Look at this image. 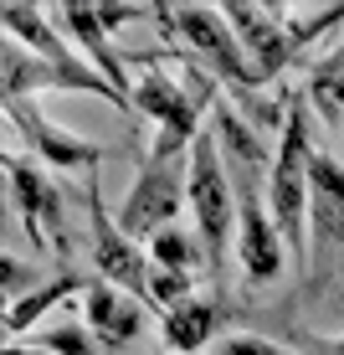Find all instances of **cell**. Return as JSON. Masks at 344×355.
<instances>
[{
  "instance_id": "obj_1",
  "label": "cell",
  "mask_w": 344,
  "mask_h": 355,
  "mask_svg": "<svg viewBox=\"0 0 344 355\" xmlns=\"http://www.w3.org/2000/svg\"><path fill=\"white\" fill-rule=\"evenodd\" d=\"M159 26L185 36L195 62H206V72H216V83H226L231 98L247 108L257 124H273L278 114H288V98H282V103H257L262 78H257L252 57L242 52V42H237V31H231V21H226L221 6H165L159 10Z\"/></svg>"
},
{
  "instance_id": "obj_2",
  "label": "cell",
  "mask_w": 344,
  "mask_h": 355,
  "mask_svg": "<svg viewBox=\"0 0 344 355\" xmlns=\"http://www.w3.org/2000/svg\"><path fill=\"white\" fill-rule=\"evenodd\" d=\"M309 165H314L309 108H303V93H288L282 144L273 155V175H267V206H273V222L298 273H309Z\"/></svg>"
},
{
  "instance_id": "obj_3",
  "label": "cell",
  "mask_w": 344,
  "mask_h": 355,
  "mask_svg": "<svg viewBox=\"0 0 344 355\" xmlns=\"http://www.w3.org/2000/svg\"><path fill=\"white\" fill-rule=\"evenodd\" d=\"M190 150L195 144L154 134L150 155L139 160V175H134L124 206H118V227H124L134 242L159 237V232L180 216V206H190Z\"/></svg>"
},
{
  "instance_id": "obj_4",
  "label": "cell",
  "mask_w": 344,
  "mask_h": 355,
  "mask_svg": "<svg viewBox=\"0 0 344 355\" xmlns=\"http://www.w3.org/2000/svg\"><path fill=\"white\" fill-rule=\"evenodd\" d=\"M190 211H195V227H201L195 237L206 248V273L221 278L226 273V252L237 242V191H231V175H226V160H221L211 124L190 150Z\"/></svg>"
},
{
  "instance_id": "obj_5",
  "label": "cell",
  "mask_w": 344,
  "mask_h": 355,
  "mask_svg": "<svg viewBox=\"0 0 344 355\" xmlns=\"http://www.w3.org/2000/svg\"><path fill=\"white\" fill-rule=\"evenodd\" d=\"M0 26H6V36H16L26 52H36V57H46L52 67H62L72 83H78V93H88V98H103L108 108H134L124 93L114 88V83L98 72L88 57L78 52V46L67 42V31H57L52 26V10H36V6H21V0H10V6H0Z\"/></svg>"
},
{
  "instance_id": "obj_6",
  "label": "cell",
  "mask_w": 344,
  "mask_h": 355,
  "mask_svg": "<svg viewBox=\"0 0 344 355\" xmlns=\"http://www.w3.org/2000/svg\"><path fill=\"white\" fill-rule=\"evenodd\" d=\"M82 201H88V258L98 268V278H108L114 288L134 293V299L150 309V273H154V263H150V252L118 227V216L108 211L103 186H98V170L88 175V196H82Z\"/></svg>"
},
{
  "instance_id": "obj_7",
  "label": "cell",
  "mask_w": 344,
  "mask_h": 355,
  "mask_svg": "<svg viewBox=\"0 0 344 355\" xmlns=\"http://www.w3.org/2000/svg\"><path fill=\"white\" fill-rule=\"evenodd\" d=\"M6 175H10V196H16V211L26 222L36 248H52L57 258L72 252V237H67V201L52 180L42 175V165L26 160V155H6Z\"/></svg>"
},
{
  "instance_id": "obj_8",
  "label": "cell",
  "mask_w": 344,
  "mask_h": 355,
  "mask_svg": "<svg viewBox=\"0 0 344 355\" xmlns=\"http://www.w3.org/2000/svg\"><path fill=\"white\" fill-rule=\"evenodd\" d=\"M6 114H10V129L31 144V155H42V165L88 170V175H93V170H103V160L114 155L108 144H93V139H82V134L52 124V119L36 108V98H6Z\"/></svg>"
},
{
  "instance_id": "obj_9",
  "label": "cell",
  "mask_w": 344,
  "mask_h": 355,
  "mask_svg": "<svg viewBox=\"0 0 344 355\" xmlns=\"http://www.w3.org/2000/svg\"><path fill=\"white\" fill-rule=\"evenodd\" d=\"M231 21V31H237L242 52L252 57L257 78H278L282 67L298 57V46H293V21L282 6H242V0H231V6H221Z\"/></svg>"
},
{
  "instance_id": "obj_10",
  "label": "cell",
  "mask_w": 344,
  "mask_h": 355,
  "mask_svg": "<svg viewBox=\"0 0 344 355\" xmlns=\"http://www.w3.org/2000/svg\"><path fill=\"white\" fill-rule=\"evenodd\" d=\"M82 320L108 350H124L129 340L144 335V304L134 293L114 288L108 278H88V293H82Z\"/></svg>"
},
{
  "instance_id": "obj_11",
  "label": "cell",
  "mask_w": 344,
  "mask_h": 355,
  "mask_svg": "<svg viewBox=\"0 0 344 355\" xmlns=\"http://www.w3.org/2000/svg\"><path fill=\"white\" fill-rule=\"evenodd\" d=\"M52 16L67 26V42L78 46L88 62L103 72L108 83H114L118 93L134 103V83H129V72H124V57L114 52V42H108V26L98 21V6H78V0H62V6H52Z\"/></svg>"
},
{
  "instance_id": "obj_12",
  "label": "cell",
  "mask_w": 344,
  "mask_h": 355,
  "mask_svg": "<svg viewBox=\"0 0 344 355\" xmlns=\"http://www.w3.org/2000/svg\"><path fill=\"white\" fill-rule=\"evenodd\" d=\"M309 242H344V165L324 150H314L309 165Z\"/></svg>"
},
{
  "instance_id": "obj_13",
  "label": "cell",
  "mask_w": 344,
  "mask_h": 355,
  "mask_svg": "<svg viewBox=\"0 0 344 355\" xmlns=\"http://www.w3.org/2000/svg\"><path fill=\"white\" fill-rule=\"evenodd\" d=\"M221 324H226V299L221 293H190L185 304H175L165 314V345L175 355H195L221 335Z\"/></svg>"
},
{
  "instance_id": "obj_14",
  "label": "cell",
  "mask_w": 344,
  "mask_h": 355,
  "mask_svg": "<svg viewBox=\"0 0 344 355\" xmlns=\"http://www.w3.org/2000/svg\"><path fill=\"white\" fill-rule=\"evenodd\" d=\"M72 293H88V288H82V278H78V273H57L52 284L31 288L26 299H16V304L6 309V335H10V340H21V335H26V329H31L36 320H46V314H52L57 304H67Z\"/></svg>"
},
{
  "instance_id": "obj_15",
  "label": "cell",
  "mask_w": 344,
  "mask_h": 355,
  "mask_svg": "<svg viewBox=\"0 0 344 355\" xmlns=\"http://www.w3.org/2000/svg\"><path fill=\"white\" fill-rule=\"evenodd\" d=\"M309 103L329 119V124L344 129V46L309 72Z\"/></svg>"
},
{
  "instance_id": "obj_16",
  "label": "cell",
  "mask_w": 344,
  "mask_h": 355,
  "mask_svg": "<svg viewBox=\"0 0 344 355\" xmlns=\"http://www.w3.org/2000/svg\"><path fill=\"white\" fill-rule=\"evenodd\" d=\"M31 345L46 350V355H118V350H108L103 340L88 329V320H62L52 329H36Z\"/></svg>"
},
{
  "instance_id": "obj_17",
  "label": "cell",
  "mask_w": 344,
  "mask_h": 355,
  "mask_svg": "<svg viewBox=\"0 0 344 355\" xmlns=\"http://www.w3.org/2000/svg\"><path fill=\"white\" fill-rule=\"evenodd\" d=\"M150 263L170 268V273H195V268H206V248H201V237H190V232L165 227L159 237H150Z\"/></svg>"
},
{
  "instance_id": "obj_18",
  "label": "cell",
  "mask_w": 344,
  "mask_h": 355,
  "mask_svg": "<svg viewBox=\"0 0 344 355\" xmlns=\"http://www.w3.org/2000/svg\"><path fill=\"white\" fill-rule=\"evenodd\" d=\"M195 284V278L190 273H170V268H154V273H150V309H175V304H185L190 299V288Z\"/></svg>"
},
{
  "instance_id": "obj_19",
  "label": "cell",
  "mask_w": 344,
  "mask_h": 355,
  "mask_svg": "<svg viewBox=\"0 0 344 355\" xmlns=\"http://www.w3.org/2000/svg\"><path fill=\"white\" fill-rule=\"evenodd\" d=\"M216 355H293V350L278 345V340H267V335H221Z\"/></svg>"
},
{
  "instance_id": "obj_20",
  "label": "cell",
  "mask_w": 344,
  "mask_h": 355,
  "mask_svg": "<svg viewBox=\"0 0 344 355\" xmlns=\"http://www.w3.org/2000/svg\"><path fill=\"white\" fill-rule=\"evenodd\" d=\"M0 284H6V299L16 304V299H26L31 288H42V273H26L16 252H6V258H0Z\"/></svg>"
},
{
  "instance_id": "obj_21",
  "label": "cell",
  "mask_w": 344,
  "mask_h": 355,
  "mask_svg": "<svg viewBox=\"0 0 344 355\" xmlns=\"http://www.w3.org/2000/svg\"><path fill=\"white\" fill-rule=\"evenodd\" d=\"M314 355H344V335L339 340H318V345H309Z\"/></svg>"
},
{
  "instance_id": "obj_22",
  "label": "cell",
  "mask_w": 344,
  "mask_h": 355,
  "mask_svg": "<svg viewBox=\"0 0 344 355\" xmlns=\"http://www.w3.org/2000/svg\"><path fill=\"white\" fill-rule=\"evenodd\" d=\"M0 355H46V350H36V345H21V340H6V350Z\"/></svg>"
}]
</instances>
